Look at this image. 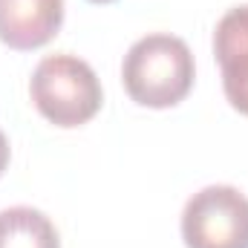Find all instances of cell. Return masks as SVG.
I'll use <instances>...</instances> for the list:
<instances>
[{"label": "cell", "instance_id": "6da1fadb", "mask_svg": "<svg viewBox=\"0 0 248 248\" xmlns=\"http://www.w3.org/2000/svg\"><path fill=\"white\" fill-rule=\"evenodd\" d=\"M193 55L182 38L153 32L139 38L122 63V81L127 95L139 107L168 110L176 107L193 87Z\"/></svg>", "mask_w": 248, "mask_h": 248}, {"label": "cell", "instance_id": "7a4b0ae2", "mask_svg": "<svg viewBox=\"0 0 248 248\" xmlns=\"http://www.w3.org/2000/svg\"><path fill=\"white\" fill-rule=\"evenodd\" d=\"M29 95L38 113L49 124L63 130L87 124L104 104L95 69L69 52L46 55L35 66L29 81Z\"/></svg>", "mask_w": 248, "mask_h": 248}, {"label": "cell", "instance_id": "3957f363", "mask_svg": "<svg viewBox=\"0 0 248 248\" xmlns=\"http://www.w3.org/2000/svg\"><path fill=\"white\" fill-rule=\"evenodd\" d=\"M187 248H248V196L231 185L196 190L182 211Z\"/></svg>", "mask_w": 248, "mask_h": 248}, {"label": "cell", "instance_id": "277c9868", "mask_svg": "<svg viewBox=\"0 0 248 248\" xmlns=\"http://www.w3.org/2000/svg\"><path fill=\"white\" fill-rule=\"evenodd\" d=\"M214 55L228 104L248 116V3L228 9L214 29Z\"/></svg>", "mask_w": 248, "mask_h": 248}, {"label": "cell", "instance_id": "5b68a950", "mask_svg": "<svg viewBox=\"0 0 248 248\" xmlns=\"http://www.w3.org/2000/svg\"><path fill=\"white\" fill-rule=\"evenodd\" d=\"M63 23V0H0V41L32 52L46 46Z\"/></svg>", "mask_w": 248, "mask_h": 248}, {"label": "cell", "instance_id": "8992f818", "mask_svg": "<svg viewBox=\"0 0 248 248\" xmlns=\"http://www.w3.org/2000/svg\"><path fill=\"white\" fill-rule=\"evenodd\" d=\"M0 248H61L52 219L29 205L0 211Z\"/></svg>", "mask_w": 248, "mask_h": 248}, {"label": "cell", "instance_id": "52a82bcc", "mask_svg": "<svg viewBox=\"0 0 248 248\" xmlns=\"http://www.w3.org/2000/svg\"><path fill=\"white\" fill-rule=\"evenodd\" d=\"M9 156H12V150H9V139H6L3 130H0V176H3V170L9 168Z\"/></svg>", "mask_w": 248, "mask_h": 248}, {"label": "cell", "instance_id": "ba28073f", "mask_svg": "<svg viewBox=\"0 0 248 248\" xmlns=\"http://www.w3.org/2000/svg\"><path fill=\"white\" fill-rule=\"evenodd\" d=\"M90 3H113V0H90Z\"/></svg>", "mask_w": 248, "mask_h": 248}]
</instances>
